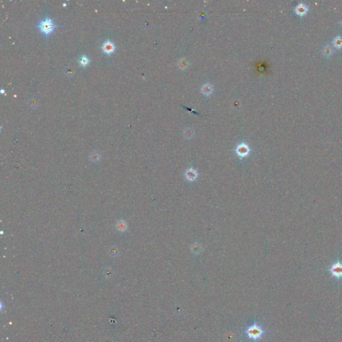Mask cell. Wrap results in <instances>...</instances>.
<instances>
[{"instance_id":"7c38bea8","label":"cell","mask_w":342,"mask_h":342,"mask_svg":"<svg viewBox=\"0 0 342 342\" xmlns=\"http://www.w3.org/2000/svg\"><path fill=\"white\" fill-rule=\"evenodd\" d=\"M193 135V132L190 128H187L185 131V136L187 138H190Z\"/></svg>"},{"instance_id":"5b68a950","label":"cell","mask_w":342,"mask_h":342,"mask_svg":"<svg viewBox=\"0 0 342 342\" xmlns=\"http://www.w3.org/2000/svg\"><path fill=\"white\" fill-rule=\"evenodd\" d=\"M185 177L189 181H194L198 177V172L194 168H189L185 172Z\"/></svg>"},{"instance_id":"8fae6325","label":"cell","mask_w":342,"mask_h":342,"mask_svg":"<svg viewBox=\"0 0 342 342\" xmlns=\"http://www.w3.org/2000/svg\"><path fill=\"white\" fill-rule=\"evenodd\" d=\"M90 159L94 162L98 161L100 159V154L98 152H92L90 154Z\"/></svg>"},{"instance_id":"9c48e42d","label":"cell","mask_w":342,"mask_h":342,"mask_svg":"<svg viewBox=\"0 0 342 342\" xmlns=\"http://www.w3.org/2000/svg\"><path fill=\"white\" fill-rule=\"evenodd\" d=\"M116 227H117V229H118V230H119L120 231H124L125 230L127 229V222H124V221H118V222H117Z\"/></svg>"},{"instance_id":"30bf717a","label":"cell","mask_w":342,"mask_h":342,"mask_svg":"<svg viewBox=\"0 0 342 342\" xmlns=\"http://www.w3.org/2000/svg\"><path fill=\"white\" fill-rule=\"evenodd\" d=\"M79 62H80V65H82V66H86L89 64L90 60H89V58H88L87 56L83 55V56H82L80 57V58H79Z\"/></svg>"},{"instance_id":"52a82bcc","label":"cell","mask_w":342,"mask_h":342,"mask_svg":"<svg viewBox=\"0 0 342 342\" xmlns=\"http://www.w3.org/2000/svg\"><path fill=\"white\" fill-rule=\"evenodd\" d=\"M190 249H191L192 252L194 254H199L202 251L203 248L200 244L197 243H194L192 245L191 247H190Z\"/></svg>"},{"instance_id":"9a60e30c","label":"cell","mask_w":342,"mask_h":342,"mask_svg":"<svg viewBox=\"0 0 342 342\" xmlns=\"http://www.w3.org/2000/svg\"><path fill=\"white\" fill-rule=\"evenodd\" d=\"M36 104H37V101H36V100H34V99H32V100H31V101L30 102V106L31 107V106H32V107H35V106H36Z\"/></svg>"},{"instance_id":"7a4b0ae2","label":"cell","mask_w":342,"mask_h":342,"mask_svg":"<svg viewBox=\"0 0 342 342\" xmlns=\"http://www.w3.org/2000/svg\"><path fill=\"white\" fill-rule=\"evenodd\" d=\"M56 28V25L53 23L52 20L48 16H46L44 20H41L38 24V28L46 35L51 34Z\"/></svg>"},{"instance_id":"4fadbf2b","label":"cell","mask_w":342,"mask_h":342,"mask_svg":"<svg viewBox=\"0 0 342 342\" xmlns=\"http://www.w3.org/2000/svg\"><path fill=\"white\" fill-rule=\"evenodd\" d=\"M118 251L117 249H114V248H112V249H110V254L111 255H112L113 257L116 256V255H118Z\"/></svg>"},{"instance_id":"ba28073f","label":"cell","mask_w":342,"mask_h":342,"mask_svg":"<svg viewBox=\"0 0 342 342\" xmlns=\"http://www.w3.org/2000/svg\"><path fill=\"white\" fill-rule=\"evenodd\" d=\"M213 91V88L210 84H205L202 87V92L205 95H210Z\"/></svg>"},{"instance_id":"277c9868","label":"cell","mask_w":342,"mask_h":342,"mask_svg":"<svg viewBox=\"0 0 342 342\" xmlns=\"http://www.w3.org/2000/svg\"><path fill=\"white\" fill-rule=\"evenodd\" d=\"M331 272L333 277H336L337 278H340L342 277V264L337 263L333 265L331 269Z\"/></svg>"},{"instance_id":"8992f818","label":"cell","mask_w":342,"mask_h":342,"mask_svg":"<svg viewBox=\"0 0 342 342\" xmlns=\"http://www.w3.org/2000/svg\"><path fill=\"white\" fill-rule=\"evenodd\" d=\"M102 48L104 52H105L106 53H111L114 51L115 46L113 42H112L110 40H106V42H104V44H102Z\"/></svg>"},{"instance_id":"2e32d148","label":"cell","mask_w":342,"mask_h":342,"mask_svg":"<svg viewBox=\"0 0 342 342\" xmlns=\"http://www.w3.org/2000/svg\"><path fill=\"white\" fill-rule=\"evenodd\" d=\"M4 92H5V90H4V89H2V90H1V93L3 94V93H4Z\"/></svg>"},{"instance_id":"6da1fadb","label":"cell","mask_w":342,"mask_h":342,"mask_svg":"<svg viewBox=\"0 0 342 342\" xmlns=\"http://www.w3.org/2000/svg\"><path fill=\"white\" fill-rule=\"evenodd\" d=\"M264 330L263 329L261 325H258L256 323L253 325L248 327L245 330V333L249 339L253 340L256 342L257 340H260L262 336L264 335Z\"/></svg>"},{"instance_id":"5bb4252c","label":"cell","mask_w":342,"mask_h":342,"mask_svg":"<svg viewBox=\"0 0 342 342\" xmlns=\"http://www.w3.org/2000/svg\"><path fill=\"white\" fill-rule=\"evenodd\" d=\"M73 72H74L73 70L72 69V68H67V69L66 70V74L67 75H71V74H73Z\"/></svg>"},{"instance_id":"3957f363","label":"cell","mask_w":342,"mask_h":342,"mask_svg":"<svg viewBox=\"0 0 342 342\" xmlns=\"http://www.w3.org/2000/svg\"><path fill=\"white\" fill-rule=\"evenodd\" d=\"M236 153L238 156L241 158H244L249 155L250 153V149L249 146L246 145V144L242 143L237 147Z\"/></svg>"}]
</instances>
